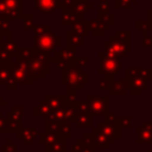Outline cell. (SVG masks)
<instances>
[{"mask_svg": "<svg viewBox=\"0 0 152 152\" xmlns=\"http://www.w3.org/2000/svg\"><path fill=\"white\" fill-rule=\"evenodd\" d=\"M87 76L88 75L83 74L80 68L71 65V66H66V68L62 69L61 81L63 84L68 86V88H69L68 90L76 89V86H77V89H81L82 84L87 83Z\"/></svg>", "mask_w": 152, "mask_h": 152, "instance_id": "1", "label": "cell"}, {"mask_svg": "<svg viewBox=\"0 0 152 152\" xmlns=\"http://www.w3.org/2000/svg\"><path fill=\"white\" fill-rule=\"evenodd\" d=\"M61 46V37L52 31H48L38 37H34V51L38 52H55L57 48Z\"/></svg>", "mask_w": 152, "mask_h": 152, "instance_id": "2", "label": "cell"}, {"mask_svg": "<svg viewBox=\"0 0 152 152\" xmlns=\"http://www.w3.org/2000/svg\"><path fill=\"white\" fill-rule=\"evenodd\" d=\"M101 62H100V68L99 71L100 74H116L120 70L119 66V56L108 51H103L99 53Z\"/></svg>", "mask_w": 152, "mask_h": 152, "instance_id": "3", "label": "cell"}, {"mask_svg": "<svg viewBox=\"0 0 152 152\" xmlns=\"http://www.w3.org/2000/svg\"><path fill=\"white\" fill-rule=\"evenodd\" d=\"M76 50L77 49L64 48L61 51L56 52L55 58H51V61L52 62H56L57 65H58V68H61V69L66 68V66L75 65V61H76L75 53H76Z\"/></svg>", "mask_w": 152, "mask_h": 152, "instance_id": "4", "label": "cell"}, {"mask_svg": "<svg viewBox=\"0 0 152 152\" xmlns=\"http://www.w3.org/2000/svg\"><path fill=\"white\" fill-rule=\"evenodd\" d=\"M10 69H11V75L12 77L14 78V81L18 83V84H32L34 80H32L28 74H27V70L23 66V64L20 62H13L11 63L10 65Z\"/></svg>", "mask_w": 152, "mask_h": 152, "instance_id": "5", "label": "cell"}, {"mask_svg": "<svg viewBox=\"0 0 152 152\" xmlns=\"http://www.w3.org/2000/svg\"><path fill=\"white\" fill-rule=\"evenodd\" d=\"M5 5V13L1 18H6L8 20L20 19L23 17V0H2Z\"/></svg>", "mask_w": 152, "mask_h": 152, "instance_id": "6", "label": "cell"}, {"mask_svg": "<svg viewBox=\"0 0 152 152\" xmlns=\"http://www.w3.org/2000/svg\"><path fill=\"white\" fill-rule=\"evenodd\" d=\"M88 112L100 115L107 113L108 110V97H99V96H89L87 99Z\"/></svg>", "mask_w": 152, "mask_h": 152, "instance_id": "7", "label": "cell"}, {"mask_svg": "<svg viewBox=\"0 0 152 152\" xmlns=\"http://www.w3.org/2000/svg\"><path fill=\"white\" fill-rule=\"evenodd\" d=\"M103 46H104V51L115 53V55H118L119 57H120V56H125V55L131 50V45H129V44H125V43L120 42V40L116 39L114 36H112L108 42H104Z\"/></svg>", "mask_w": 152, "mask_h": 152, "instance_id": "8", "label": "cell"}, {"mask_svg": "<svg viewBox=\"0 0 152 152\" xmlns=\"http://www.w3.org/2000/svg\"><path fill=\"white\" fill-rule=\"evenodd\" d=\"M61 6V0H34V7L44 14L55 13Z\"/></svg>", "mask_w": 152, "mask_h": 152, "instance_id": "9", "label": "cell"}, {"mask_svg": "<svg viewBox=\"0 0 152 152\" xmlns=\"http://www.w3.org/2000/svg\"><path fill=\"white\" fill-rule=\"evenodd\" d=\"M96 129H97V132H100V133L108 140L109 144H113V142L115 141V138L119 135V134H118V129H116L114 126L109 125V124L100 122L99 128H96Z\"/></svg>", "mask_w": 152, "mask_h": 152, "instance_id": "10", "label": "cell"}, {"mask_svg": "<svg viewBox=\"0 0 152 152\" xmlns=\"http://www.w3.org/2000/svg\"><path fill=\"white\" fill-rule=\"evenodd\" d=\"M93 7H94V5L90 4L88 0H74L71 10L75 12L76 17L80 19V18L83 17V14H84L88 10H91Z\"/></svg>", "mask_w": 152, "mask_h": 152, "instance_id": "11", "label": "cell"}, {"mask_svg": "<svg viewBox=\"0 0 152 152\" xmlns=\"http://www.w3.org/2000/svg\"><path fill=\"white\" fill-rule=\"evenodd\" d=\"M39 135L38 129L36 128H27V127H21V129L17 133V137L19 139H23L25 144H32L33 140Z\"/></svg>", "mask_w": 152, "mask_h": 152, "instance_id": "12", "label": "cell"}, {"mask_svg": "<svg viewBox=\"0 0 152 152\" xmlns=\"http://www.w3.org/2000/svg\"><path fill=\"white\" fill-rule=\"evenodd\" d=\"M109 25L100 21L99 19H91L88 21V28L90 31H93L94 36H102L104 33V31L109 30Z\"/></svg>", "mask_w": 152, "mask_h": 152, "instance_id": "13", "label": "cell"}, {"mask_svg": "<svg viewBox=\"0 0 152 152\" xmlns=\"http://www.w3.org/2000/svg\"><path fill=\"white\" fill-rule=\"evenodd\" d=\"M83 42V37L75 32L74 30H69L66 31V48H72V49H77L78 46L82 45Z\"/></svg>", "mask_w": 152, "mask_h": 152, "instance_id": "14", "label": "cell"}, {"mask_svg": "<svg viewBox=\"0 0 152 152\" xmlns=\"http://www.w3.org/2000/svg\"><path fill=\"white\" fill-rule=\"evenodd\" d=\"M33 55V48L32 46H18L14 57L17 58V61H21V62H27L31 59Z\"/></svg>", "mask_w": 152, "mask_h": 152, "instance_id": "15", "label": "cell"}, {"mask_svg": "<svg viewBox=\"0 0 152 152\" xmlns=\"http://www.w3.org/2000/svg\"><path fill=\"white\" fill-rule=\"evenodd\" d=\"M138 135H139L138 141L152 142V124H144L138 129Z\"/></svg>", "mask_w": 152, "mask_h": 152, "instance_id": "16", "label": "cell"}, {"mask_svg": "<svg viewBox=\"0 0 152 152\" xmlns=\"http://www.w3.org/2000/svg\"><path fill=\"white\" fill-rule=\"evenodd\" d=\"M71 26H72V30L75 32H77V33H80L82 37H84V36L88 34V31H89V28H88V20H86L83 18L76 19L72 23Z\"/></svg>", "mask_w": 152, "mask_h": 152, "instance_id": "17", "label": "cell"}, {"mask_svg": "<svg viewBox=\"0 0 152 152\" xmlns=\"http://www.w3.org/2000/svg\"><path fill=\"white\" fill-rule=\"evenodd\" d=\"M44 101L48 103V106L50 108H52L53 110L55 109H59L62 108L66 101H65V97H62V96H45Z\"/></svg>", "mask_w": 152, "mask_h": 152, "instance_id": "18", "label": "cell"}, {"mask_svg": "<svg viewBox=\"0 0 152 152\" xmlns=\"http://www.w3.org/2000/svg\"><path fill=\"white\" fill-rule=\"evenodd\" d=\"M78 19L75 12L70 10H61V24L62 25H72V23Z\"/></svg>", "mask_w": 152, "mask_h": 152, "instance_id": "19", "label": "cell"}, {"mask_svg": "<svg viewBox=\"0 0 152 152\" xmlns=\"http://www.w3.org/2000/svg\"><path fill=\"white\" fill-rule=\"evenodd\" d=\"M33 110H34V116H43V115H44V116H48V115H50V114L53 112V109L50 108L45 101H40V102L34 107Z\"/></svg>", "mask_w": 152, "mask_h": 152, "instance_id": "20", "label": "cell"}, {"mask_svg": "<svg viewBox=\"0 0 152 152\" xmlns=\"http://www.w3.org/2000/svg\"><path fill=\"white\" fill-rule=\"evenodd\" d=\"M76 119H77V126L78 127H82L83 125L91 126V116L89 115V112L76 110Z\"/></svg>", "mask_w": 152, "mask_h": 152, "instance_id": "21", "label": "cell"}, {"mask_svg": "<svg viewBox=\"0 0 152 152\" xmlns=\"http://www.w3.org/2000/svg\"><path fill=\"white\" fill-rule=\"evenodd\" d=\"M33 19H34V17H33V14H31V13L23 14V17L20 18V20L23 21V30H24V31H28V30L33 28V26H34Z\"/></svg>", "mask_w": 152, "mask_h": 152, "instance_id": "22", "label": "cell"}, {"mask_svg": "<svg viewBox=\"0 0 152 152\" xmlns=\"http://www.w3.org/2000/svg\"><path fill=\"white\" fill-rule=\"evenodd\" d=\"M100 21L107 24V25H114L115 24V15L112 14L110 12H99V18Z\"/></svg>", "mask_w": 152, "mask_h": 152, "instance_id": "23", "label": "cell"}, {"mask_svg": "<svg viewBox=\"0 0 152 152\" xmlns=\"http://www.w3.org/2000/svg\"><path fill=\"white\" fill-rule=\"evenodd\" d=\"M135 23H137V24H135L137 30H138V31H140L144 36H145V34H147V32L152 31V25H151L148 21H142L141 19H137V21H135Z\"/></svg>", "mask_w": 152, "mask_h": 152, "instance_id": "24", "label": "cell"}, {"mask_svg": "<svg viewBox=\"0 0 152 152\" xmlns=\"http://www.w3.org/2000/svg\"><path fill=\"white\" fill-rule=\"evenodd\" d=\"M13 61V55H11L5 49L0 52V66H10Z\"/></svg>", "mask_w": 152, "mask_h": 152, "instance_id": "25", "label": "cell"}, {"mask_svg": "<svg viewBox=\"0 0 152 152\" xmlns=\"http://www.w3.org/2000/svg\"><path fill=\"white\" fill-rule=\"evenodd\" d=\"M114 37L116 39H119L120 42L125 43V44H129V40H131V32L129 31H124V30H118L115 31L114 33Z\"/></svg>", "mask_w": 152, "mask_h": 152, "instance_id": "26", "label": "cell"}, {"mask_svg": "<svg viewBox=\"0 0 152 152\" xmlns=\"http://www.w3.org/2000/svg\"><path fill=\"white\" fill-rule=\"evenodd\" d=\"M137 2V0H114V7L120 10V8H124V10H129L132 8V6Z\"/></svg>", "mask_w": 152, "mask_h": 152, "instance_id": "27", "label": "cell"}, {"mask_svg": "<svg viewBox=\"0 0 152 152\" xmlns=\"http://www.w3.org/2000/svg\"><path fill=\"white\" fill-rule=\"evenodd\" d=\"M18 46H19L18 43H17L15 40H13L12 38H11V39H7V40L4 42V49H5L6 51H8V52H10L11 55H13V56H14V53H15Z\"/></svg>", "mask_w": 152, "mask_h": 152, "instance_id": "28", "label": "cell"}, {"mask_svg": "<svg viewBox=\"0 0 152 152\" xmlns=\"http://www.w3.org/2000/svg\"><path fill=\"white\" fill-rule=\"evenodd\" d=\"M11 77V69L10 66H0V86L6 84L8 78Z\"/></svg>", "mask_w": 152, "mask_h": 152, "instance_id": "29", "label": "cell"}, {"mask_svg": "<svg viewBox=\"0 0 152 152\" xmlns=\"http://www.w3.org/2000/svg\"><path fill=\"white\" fill-rule=\"evenodd\" d=\"M48 31H51V26L50 25H34L33 26V34L34 37H38Z\"/></svg>", "mask_w": 152, "mask_h": 152, "instance_id": "30", "label": "cell"}, {"mask_svg": "<svg viewBox=\"0 0 152 152\" xmlns=\"http://www.w3.org/2000/svg\"><path fill=\"white\" fill-rule=\"evenodd\" d=\"M1 152H17V145L12 139H7V142L1 145Z\"/></svg>", "mask_w": 152, "mask_h": 152, "instance_id": "31", "label": "cell"}, {"mask_svg": "<svg viewBox=\"0 0 152 152\" xmlns=\"http://www.w3.org/2000/svg\"><path fill=\"white\" fill-rule=\"evenodd\" d=\"M1 133H8V126H7L6 118H4L2 113L0 112V134Z\"/></svg>", "mask_w": 152, "mask_h": 152, "instance_id": "32", "label": "cell"}, {"mask_svg": "<svg viewBox=\"0 0 152 152\" xmlns=\"http://www.w3.org/2000/svg\"><path fill=\"white\" fill-rule=\"evenodd\" d=\"M6 89L7 90H17L18 89V83L14 81V78L12 77V75H11V77L8 78V81L6 82Z\"/></svg>", "mask_w": 152, "mask_h": 152, "instance_id": "33", "label": "cell"}, {"mask_svg": "<svg viewBox=\"0 0 152 152\" xmlns=\"http://www.w3.org/2000/svg\"><path fill=\"white\" fill-rule=\"evenodd\" d=\"M99 12H109L108 0H99Z\"/></svg>", "mask_w": 152, "mask_h": 152, "instance_id": "34", "label": "cell"}, {"mask_svg": "<svg viewBox=\"0 0 152 152\" xmlns=\"http://www.w3.org/2000/svg\"><path fill=\"white\" fill-rule=\"evenodd\" d=\"M11 113H12L15 118L21 119V116H23V107H21V106H13Z\"/></svg>", "mask_w": 152, "mask_h": 152, "instance_id": "35", "label": "cell"}, {"mask_svg": "<svg viewBox=\"0 0 152 152\" xmlns=\"http://www.w3.org/2000/svg\"><path fill=\"white\" fill-rule=\"evenodd\" d=\"M72 2L74 0H61V10H70L72 7Z\"/></svg>", "mask_w": 152, "mask_h": 152, "instance_id": "36", "label": "cell"}, {"mask_svg": "<svg viewBox=\"0 0 152 152\" xmlns=\"http://www.w3.org/2000/svg\"><path fill=\"white\" fill-rule=\"evenodd\" d=\"M141 43H142V45H145V46H152V38H151L150 36L145 34L144 38L141 39Z\"/></svg>", "mask_w": 152, "mask_h": 152, "instance_id": "37", "label": "cell"}, {"mask_svg": "<svg viewBox=\"0 0 152 152\" xmlns=\"http://www.w3.org/2000/svg\"><path fill=\"white\" fill-rule=\"evenodd\" d=\"M146 13H147V21L152 25V8H147Z\"/></svg>", "mask_w": 152, "mask_h": 152, "instance_id": "38", "label": "cell"}, {"mask_svg": "<svg viewBox=\"0 0 152 152\" xmlns=\"http://www.w3.org/2000/svg\"><path fill=\"white\" fill-rule=\"evenodd\" d=\"M6 106H7V101L4 100V99L0 96V108H1V107H6Z\"/></svg>", "mask_w": 152, "mask_h": 152, "instance_id": "39", "label": "cell"}, {"mask_svg": "<svg viewBox=\"0 0 152 152\" xmlns=\"http://www.w3.org/2000/svg\"><path fill=\"white\" fill-rule=\"evenodd\" d=\"M4 50V42L2 40H0V52Z\"/></svg>", "mask_w": 152, "mask_h": 152, "instance_id": "40", "label": "cell"}]
</instances>
